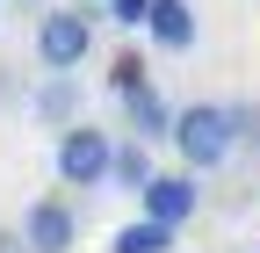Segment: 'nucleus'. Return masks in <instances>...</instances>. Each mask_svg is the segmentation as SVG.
<instances>
[{
	"instance_id": "1",
	"label": "nucleus",
	"mask_w": 260,
	"mask_h": 253,
	"mask_svg": "<svg viewBox=\"0 0 260 253\" xmlns=\"http://www.w3.org/2000/svg\"><path fill=\"white\" fill-rule=\"evenodd\" d=\"M94 22H102V8H87V0H58V8H44V15H37V66H44V73L87 66Z\"/></svg>"
},
{
	"instance_id": "2",
	"label": "nucleus",
	"mask_w": 260,
	"mask_h": 253,
	"mask_svg": "<svg viewBox=\"0 0 260 253\" xmlns=\"http://www.w3.org/2000/svg\"><path fill=\"white\" fill-rule=\"evenodd\" d=\"M167 145L181 152V174H195V181H203L210 167H224V160H232L224 102H181V109H174V131H167Z\"/></svg>"
},
{
	"instance_id": "3",
	"label": "nucleus",
	"mask_w": 260,
	"mask_h": 253,
	"mask_svg": "<svg viewBox=\"0 0 260 253\" xmlns=\"http://www.w3.org/2000/svg\"><path fill=\"white\" fill-rule=\"evenodd\" d=\"M109 152H116V138L109 131H94V123H73V131H58V181L65 188H102L109 181Z\"/></svg>"
},
{
	"instance_id": "4",
	"label": "nucleus",
	"mask_w": 260,
	"mask_h": 253,
	"mask_svg": "<svg viewBox=\"0 0 260 253\" xmlns=\"http://www.w3.org/2000/svg\"><path fill=\"white\" fill-rule=\"evenodd\" d=\"M15 232H22L29 253H73V246H80V210L65 203V196H37Z\"/></svg>"
},
{
	"instance_id": "5",
	"label": "nucleus",
	"mask_w": 260,
	"mask_h": 253,
	"mask_svg": "<svg viewBox=\"0 0 260 253\" xmlns=\"http://www.w3.org/2000/svg\"><path fill=\"white\" fill-rule=\"evenodd\" d=\"M138 203H145V217H152V225L181 232L188 217L203 210V181H195V174H152V181L138 188Z\"/></svg>"
},
{
	"instance_id": "6",
	"label": "nucleus",
	"mask_w": 260,
	"mask_h": 253,
	"mask_svg": "<svg viewBox=\"0 0 260 253\" xmlns=\"http://www.w3.org/2000/svg\"><path fill=\"white\" fill-rule=\"evenodd\" d=\"M145 37L159 44V51H195V37H203V22H195V8L188 0H152V15H145Z\"/></svg>"
},
{
	"instance_id": "7",
	"label": "nucleus",
	"mask_w": 260,
	"mask_h": 253,
	"mask_svg": "<svg viewBox=\"0 0 260 253\" xmlns=\"http://www.w3.org/2000/svg\"><path fill=\"white\" fill-rule=\"evenodd\" d=\"M123 123H130V138H138V145H152V138L174 131V102L145 87V94H130V102H123Z\"/></svg>"
},
{
	"instance_id": "8",
	"label": "nucleus",
	"mask_w": 260,
	"mask_h": 253,
	"mask_svg": "<svg viewBox=\"0 0 260 253\" xmlns=\"http://www.w3.org/2000/svg\"><path fill=\"white\" fill-rule=\"evenodd\" d=\"M37 116L51 123V131H73V123H80V80L73 73H51L37 87Z\"/></svg>"
},
{
	"instance_id": "9",
	"label": "nucleus",
	"mask_w": 260,
	"mask_h": 253,
	"mask_svg": "<svg viewBox=\"0 0 260 253\" xmlns=\"http://www.w3.org/2000/svg\"><path fill=\"white\" fill-rule=\"evenodd\" d=\"M152 174H159V167H152V152H145L138 138H116V152H109V181H116V188H130V196H138V188H145Z\"/></svg>"
},
{
	"instance_id": "10",
	"label": "nucleus",
	"mask_w": 260,
	"mask_h": 253,
	"mask_svg": "<svg viewBox=\"0 0 260 253\" xmlns=\"http://www.w3.org/2000/svg\"><path fill=\"white\" fill-rule=\"evenodd\" d=\"M109 253H174V232H167V225H152V217H138V225H116Z\"/></svg>"
},
{
	"instance_id": "11",
	"label": "nucleus",
	"mask_w": 260,
	"mask_h": 253,
	"mask_svg": "<svg viewBox=\"0 0 260 253\" xmlns=\"http://www.w3.org/2000/svg\"><path fill=\"white\" fill-rule=\"evenodd\" d=\"M224 131H232V152H260V102H224Z\"/></svg>"
},
{
	"instance_id": "12",
	"label": "nucleus",
	"mask_w": 260,
	"mask_h": 253,
	"mask_svg": "<svg viewBox=\"0 0 260 253\" xmlns=\"http://www.w3.org/2000/svg\"><path fill=\"white\" fill-rule=\"evenodd\" d=\"M109 87H116V102L145 94V87H152V80H145V58H138V51H116V58H109Z\"/></svg>"
},
{
	"instance_id": "13",
	"label": "nucleus",
	"mask_w": 260,
	"mask_h": 253,
	"mask_svg": "<svg viewBox=\"0 0 260 253\" xmlns=\"http://www.w3.org/2000/svg\"><path fill=\"white\" fill-rule=\"evenodd\" d=\"M145 15H152V0H109V22L116 29H145Z\"/></svg>"
},
{
	"instance_id": "14",
	"label": "nucleus",
	"mask_w": 260,
	"mask_h": 253,
	"mask_svg": "<svg viewBox=\"0 0 260 253\" xmlns=\"http://www.w3.org/2000/svg\"><path fill=\"white\" fill-rule=\"evenodd\" d=\"M0 253H29V246H22V232H0Z\"/></svg>"
}]
</instances>
